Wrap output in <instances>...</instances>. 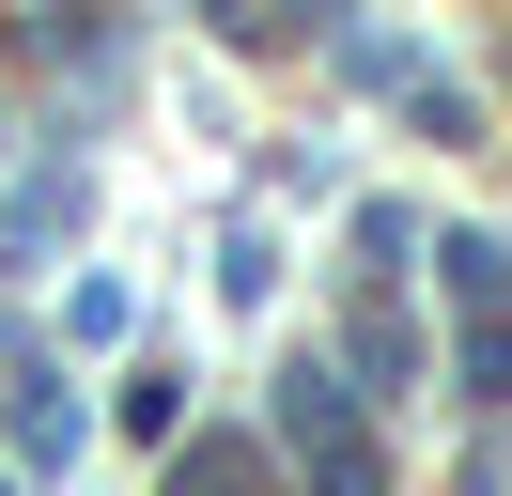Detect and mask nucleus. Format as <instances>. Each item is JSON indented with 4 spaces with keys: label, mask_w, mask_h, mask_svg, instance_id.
I'll list each match as a JSON object with an SVG mask.
<instances>
[{
    "label": "nucleus",
    "mask_w": 512,
    "mask_h": 496,
    "mask_svg": "<svg viewBox=\"0 0 512 496\" xmlns=\"http://www.w3.org/2000/svg\"><path fill=\"white\" fill-rule=\"evenodd\" d=\"M280 450H295V481L311 496H388V450H373V419H357V388L342 372H280Z\"/></svg>",
    "instance_id": "1"
},
{
    "label": "nucleus",
    "mask_w": 512,
    "mask_h": 496,
    "mask_svg": "<svg viewBox=\"0 0 512 496\" xmlns=\"http://www.w3.org/2000/svg\"><path fill=\"white\" fill-rule=\"evenodd\" d=\"M125 434H187V372L140 357V372H125Z\"/></svg>",
    "instance_id": "7"
},
{
    "label": "nucleus",
    "mask_w": 512,
    "mask_h": 496,
    "mask_svg": "<svg viewBox=\"0 0 512 496\" xmlns=\"http://www.w3.org/2000/svg\"><path fill=\"white\" fill-rule=\"evenodd\" d=\"M404 372H419V326H404L388 295H357V326H342V388H404Z\"/></svg>",
    "instance_id": "4"
},
{
    "label": "nucleus",
    "mask_w": 512,
    "mask_h": 496,
    "mask_svg": "<svg viewBox=\"0 0 512 496\" xmlns=\"http://www.w3.org/2000/svg\"><path fill=\"white\" fill-rule=\"evenodd\" d=\"M171 496H280V450L264 434H187L171 450Z\"/></svg>",
    "instance_id": "3"
},
{
    "label": "nucleus",
    "mask_w": 512,
    "mask_h": 496,
    "mask_svg": "<svg viewBox=\"0 0 512 496\" xmlns=\"http://www.w3.org/2000/svg\"><path fill=\"white\" fill-rule=\"evenodd\" d=\"M0 450L32 465V481H47V465H78V403L47 388V372H16V388H0Z\"/></svg>",
    "instance_id": "2"
},
{
    "label": "nucleus",
    "mask_w": 512,
    "mask_h": 496,
    "mask_svg": "<svg viewBox=\"0 0 512 496\" xmlns=\"http://www.w3.org/2000/svg\"><path fill=\"white\" fill-rule=\"evenodd\" d=\"M78 233V171H47V186H16V248H63Z\"/></svg>",
    "instance_id": "6"
},
{
    "label": "nucleus",
    "mask_w": 512,
    "mask_h": 496,
    "mask_svg": "<svg viewBox=\"0 0 512 496\" xmlns=\"http://www.w3.org/2000/svg\"><path fill=\"white\" fill-rule=\"evenodd\" d=\"M450 357H466L481 403H512V310H466V341H450Z\"/></svg>",
    "instance_id": "5"
}]
</instances>
